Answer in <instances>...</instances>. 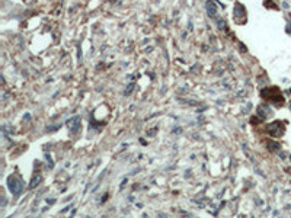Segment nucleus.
<instances>
[{"mask_svg":"<svg viewBox=\"0 0 291 218\" xmlns=\"http://www.w3.org/2000/svg\"><path fill=\"white\" fill-rule=\"evenodd\" d=\"M41 180H42V176H41V175H37V176L32 179V182H31L29 188H31V189H34L35 186H38V185H39V182H41Z\"/></svg>","mask_w":291,"mask_h":218,"instance_id":"nucleus-5","label":"nucleus"},{"mask_svg":"<svg viewBox=\"0 0 291 218\" xmlns=\"http://www.w3.org/2000/svg\"><path fill=\"white\" fill-rule=\"evenodd\" d=\"M234 18L236 19H243L245 18V8L240 3H237L234 6Z\"/></svg>","mask_w":291,"mask_h":218,"instance_id":"nucleus-3","label":"nucleus"},{"mask_svg":"<svg viewBox=\"0 0 291 218\" xmlns=\"http://www.w3.org/2000/svg\"><path fill=\"white\" fill-rule=\"evenodd\" d=\"M9 189L12 190V193H15V196H19V193L22 190V182L15 179V177H10L9 179Z\"/></svg>","mask_w":291,"mask_h":218,"instance_id":"nucleus-1","label":"nucleus"},{"mask_svg":"<svg viewBox=\"0 0 291 218\" xmlns=\"http://www.w3.org/2000/svg\"><path fill=\"white\" fill-rule=\"evenodd\" d=\"M279 124H281V122H274L272 125L268 127V131H269L274 137H281V134H282V131H284L282 128H279Z\"/></svg>","mask_w":291,"mask_h":218,"instance_id":"nucleus-2","label":"nucleus"},{"mask_svg":"<svg viewBox=\"0 0 291 218\" xmlns=\"http://www.w3.org/2000/svg\"><path fill=\"white\" fill-rule=\"evenodd\" d=\"M68 127H70V131L71 132H77L79 131V127H80V119L76 117L73 118L71 121H68Z\"/></svg>","mask_w":291,"mask_h":218,"instance_id":"nucleus-4","label":"nucleus"},{"mask_svg":"<svg viewBox=\"0 0 291 218\" xmlns=\"http://www.w3.org/2000/svg\"><path fill=\"white\" fill-rule=\"evenodd\" d=\"M208 13H210V15H214V13H216V8H214L213 5H211V6L208 5Z\"/></svg>","mask_w":291,"mask_h":218,"instance_id":"nucleus-6","label":"nucleus"}]
</instances>
